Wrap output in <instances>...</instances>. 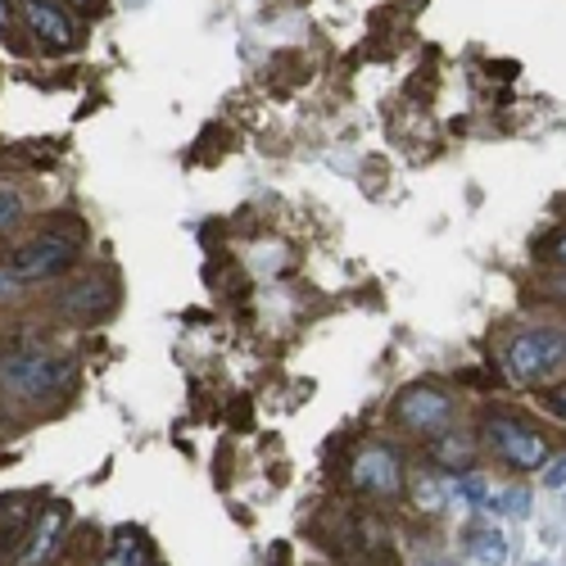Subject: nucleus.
<instances>
[{"mask_svg":"<svg viewBox=\"0 0 566 566\" xmlns=\"http://www.w3.org/2000/svg\"><path fill=\"white\" fill-rule=\"evenodd\" d=\"M73 377V362L46 349H14L0 354V385L19 399H50L54 390H64Z\"/></svg>","mask_w":566,"mask_h":566,"instance_id":"nucleus-1","label":"nucleus"},{"mask_svg":"<svg viewBox=\"0 0 566 566\" xmlns=\"http://www.w3.org/2000/svg\"><path fill=\"white\" fill-rule=\"evenodd\" d=\"M566 362V331H526L507 345V372L517 381H544Z\"/></svg>","mask_w":566,"mask_h":566,"instance_id":"nucleus-2","label":"nucleus"},{"mask_svg":"<svg viewBox=\"0 0 566 566\" xmlns=\"http://www.w3.org/2000/svg\"><path fill=\"white\" fill-rule=\"evenodd\" d=\"M485 435L499 448V458L507 467H517V471H534V467H544V458H549L544 435H534L530 427H521V421H513V417H490Z\"/></svg>","mask_w":566,"mask_h":566,"instance_id":"nucleus-3","label":"nucleus"},{"mask_svg":"<svg viewBox=\"0 0 566 566\" xmlns=\"http://www.w3.org/2000/svg\"><path fill=\"white\" fill-rule=\"evenodd\" d=\"M69 263H73V241L37 236V241H27L14 254V276H23V281H50V276H60Z\"/></svg>","mask_w":566,"mask_h":566,"instance_id":"nucleus-4","label":"nucleus"},{"mask_svg":"<svg viewBox=\"0 0 566 566\" xmlns=\"http://www.w3.org/2000/svg\"><path fill=\"white\" fill-rule=\"evenodd\" d=\"M349 480L358 490H367V494H394L404 485V471H399V458H394L385 444H372V448H362L354 458Z\"/></svg>","mask_w":566,"mask_h":566,"instance_id":"nucleus-5","label":"nucleus"},{"mask_svg":"<svg viewBox=\"0 0 566 566\" xmlns=\"http://www.w3.org/2000/svg\"><path fill=\"white\" fill-rule=\"evenodd\" d=\"M448 413H453V404L444 399L440 390H431V385H413V390H404V399H399V421H404V427H413V431H421V435L444 431Z\"/></svg>","mask_w":566,"mask_h":566,"instance_id":"nucleus-6","label":"nucleus"},{"mask_svg":"<svg viewBox=\"0 0 566 566\" xmlns=\"http://www.w3.org/2000/svg\"><path fill=\"white\" fill-rule=\"evenodd\" d=\"M64 521H69V513H64V503H54V507H46V513L37 517V526H33V534H27V549H23V557H19V566H41L54 549H60V534H64Z\"/></svg>","mask_w":566,"mask_h":566,"instance_id":"nucleus-7","label":"nucleus"},{"mask_svg":"<svg viewBox=\"0 0 566 566\" xmlns=\"http://www.w3.org/2000/svg\"><path fill=\"white\" fill-rule=\"evenodd\" d=\"M23 19L37 27V37H46L54 46H73L77 41L73 19L60 14V5H50V0H23Z\"/></svg>","mask_w":566,"mask_h":566,"instance_id":"nucleus-8","label":"nucleus"},{"mask_svg":"<svg viewBox=\"0 0 566 566\" xmlns=\"http://www.w3.org/2000/svg\"><path fill=\"white\" fill-rule=\"evenodd\" d=\"M109 304H113V295L100 286V281H77L73 291H64V299H60V313H64V318H73V322H96Z\"/></svg>","mask_w":566,"mask_h":566,"instance_id":"nucleus-9","label":"nucleus"},{"mask_svg":"<svg viewBox=\"0 0 566 566\" xmlns=\"http://www.w3.org/2000/svg\"><path fill=\"white\" fill-rule=\"evenodd\" d=\"M467 557L476 566H503L507 562V540L499 526H485V530H471L467 534Z\"/></svg>","mask_w":566,"mask_h":566,"instance_id":"nucleus-10","label":"nucleus"},{"mask_svg":"<svg viewBox=\"0 0 566 566\" xmlns=\"http://www.w3.org/2000/svg\"><path fill=\"white\" fill-rule=\"evenodd\" d=\"M19 218H23V195L10 190V186H0V232H10Z\"/></svg>","mask_w":566,"mask_h":566,"instance_id":"nucleus-11","label":"nucleus"},{"mask_svg":"<svg viewBox=\"0 0 566 566\" xmlns=\"http://www.w3.org/2000/svg\"><path fill=\"white\" fill-rule=\"evenodd\" d=\"M453 494H458L463 503H471V507H476V503H485V494H490V490H485V480H480V476H467V480H458V485H453Z\"/></svg>","mask_w":566,"mask_h":566,"instance_id":"nucleus-12","label":"nucleus"},{"mask_svg":"<svg viewBox=\"0 0 566 566\" xmlns=\"http://www.w3.org/2000/svg\"><path fill=\"white\" fill-rule=\"evenodd\" d=\"M417 503L427 507V513H440V503H444V490L435 485V480H421V485H417Z\"/></svg>","mask_w":566,"mask_h":566,"instance_id":"nucleus-13","label":"nucleus"},{"mask_svg":"<svg viewBox=\"0 0 566 566\" xmlns=\"http://www.w3.org/2000/svg\"><path fill=\"white\" fill-rule=\"evenodd\" d=\"M544 490H566V453H557L544 467Z\"/></svg>","mask_w":566,"mask_h":566,"instance_id":"nucleus-14","label":"nucleus"},{"mask_svg":"<svg viewBox=\"0 0 566 566\" xmlns=\"http://www.w3.org/2000/svg\"><path fill=\"white\" fill-rule=\"evenodd\" d=\"M440 458H444V463H467V458H471V444H467V440H453V435H448V440L440 444Z\"/></svg>","mask_w":566,"mask_h":566,"instance_id":"nucleus-15","label":"nucleus"},{"mask_svg":"<svg viewBox=\"0 0 566 566\" xmlns=\"http://www.w3.org/2000/svg\"><path fill=\"white\" fill-rule=\"evenodd\" d=\"M499 499H503V513H513V517H526V513H530V494H521V490L499 494Z\"/></svg>","mask_w":566,"mask_h":566,"instance_id":"nucleus-16","label":"nucleus"},{"mask_svg":"<svg viewBox=\"0 0 566 566\" xmlns=\"http://www.w3.org/2000/svg\"><path fill=\"white\" fill-rule=\"evenodd\" d=\"M549 408H553V413H557L562 421H566V385H557V390L549 394Z\"/></svg>","mask_w":566,"mask_h":566,"instance_id":"nucleus-17","label":"nucleus"},{"mask_svg":"<svg viewBox=\"0 0 566 566\" xmlns=\"http://www.w3.org/2000/svg\"><path fill=\"white\" fill-rule=\"evenodd\" d=\"M10 19H14V14H10V5H5V0H0V33H5V27H10Z\"/></svg>","mask_w":566,"mask_h":566,"instance_id":"nucleus-18","label":"nucleus"},{"mask_svg":"<svg viewBox=\"0 0 566 566\" xmlns=\"http://www.w3.org/2000/svg\"><path fill=\"white\" fill-rule=\"evenodd\" d=\"M14 291V276H0V295H10Z\"/></svg>","mask_w":566,"mask_h":566,"instance_id":"nucleus-19","label":"nucleus"},{"mask_svg":"<svg viewBox=\"0 0 566 566\" xmlns=\"http://www.w3.org/2000/svg\"><path fill=\"white\" fill-rule=\"evenodd\" d=\"M557 259H562V263H566V236H562V241H557Z\"/></svg>","mask_w":566,"mask_h":566,"instance_id":"nucleus-20","label":"nucleus"},{"mask_svg":"<svg viewBox=\"0 0 566 566\" xmlns=\"http://www.w3.org/2000/svg\"><path fill=\"white\" fill-rule=\"evenodd\" d=\"M69 5H77V10H87V5H91V0H69Z\"/></svg>","mask_w":566,"mask_h":566,"instance_id":"nucleus-21","label":"nucleus"},{"mask_svg":"<svg viewBox=\"0 0 566 566\" xmlns=\"http://www.w3.org/2000/svg\"><path fill=\"white\" fill-rule=\"evenodd\" d=\"M526 566H553V562H544V557H540V562H526Z\"/></svg>","mask_w":566,"mask_h":566,"instance_id":"nucleus-22","label":"nucleus"},{"mask_svg":"<svg viewBox=\"0 0 566 566\" xmlns=\"http://www.w3.org/2000/svg\"><path fill=\"white\" fill-rule=\"evenodd\" d=\"M562 521H566V503H562Z\"/></svg>","mask_w":566,"mask_h":566,"instance_id":"nucleus-23","label":"nucleus"},{"mask_svg":"<svg viewBox=\"0 0 566 566\" xmlns=\"http://www.w3.org/2000/svg\"><path fill=\"white\" fill-rule=\"evenodd\" d=\"M435 566H440V562H435Z\"/></svg>","mask_w":566,"mask_h":566,"instance_id":"nucleus-24","label":"nucleus"}]
</instances>
